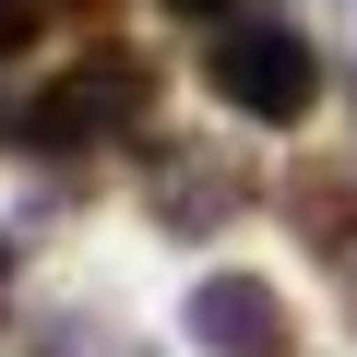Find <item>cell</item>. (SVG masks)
Returning a JSON list of instances; mask_svg holds the SVG:
<instances>
[{"mask_svg":"<svg viewBox=\"0 0 357 357\" xmlns=\"http://www.w3.org/2000/svg\"><path fill=\"white\" fill-rule=\"evenodd\" d=\"M0 298H13V238H0Z\"/></svg>","mask_w":357,"mask_h":357,"instance_id":"cell-7","label":"cell"},{"mask_svg":"<svg viewBox=\"0 0 357 357\" xmlns=\"http://www.w3.org/2000/svg\"><path fill=\"white\" fill-rule=\"evenodd\" d=\"M167 13H191V24H203V13H250V0H167Z\"/></svg>","mask_w":357,"mask_h":357,"instance_id":"cell-6","label":"cell"},{"mask_svg":"<svg viewBox=\"0 0 357 357\" xmlns=\"http://www.w3.org/2000/svg\"><path fill=\"white\" fill-rule=\"evenodd\" d=\"M238 203H250V167H238V155H215V143H203V155H178V167L155 178V215H167L178 238H203V227H227Z\"/></svg>","mask_w":357,"mask_h":357,"instance_id":"cell-3","label":"cell"},{"mask_svg":"<svg viewBox=\"0 0 357 357\" xmlns=\"http://www.w3.org/2000/svg\"><path fill=\"white\" fill-rule=\"evenodd\" d=\"M178 321H191L203 357H298V310H286L262 274H203Z\"/></svg>","mask_w":357,"mask_h":357,"instance_id":"cell-2","label":"cell"},{"mask_svg":"<svg viewBox=\"0 0 357 357\" xmlns=\"http://www.w3.org/2000/svg\"><path fill=\"white\" fill-rule=\"evenodd\" d=\"M286 215H298L321 250H357V178H345V167H298V178H286Z\"/></svg>","mask_w":357,"mask_h":357,"instance_id":"cell-4","label":"cell"},{"mask_svg":"<svg viewBox=\"0 0 357 357\" xmlns=\"http://www.w3.org/2000/svg\"><path fill=\"white\" fill-rule=\"evenodd\" d=\"M36 48V0H0V60H24Z\"/></svg>","mask_w":357,"mask_h":357,"instance_id":"cell-5","label":"cell"},{"mask_svg":"<svg viewBox=\"0 0 357 357\" xmlns=\"http://www.w3.org/2000/svg\"><path fill=\"white\" fill-rule=\"evenodd\" d=\"M203 84L238 107V119H310V96H321V60H310V36L286 24V13H262V0H250V13H227V36L203 48Z\"/></svg>","mask_w":357,"mask_h":357,"instance_id":"cell-1","label":"cell"}]
</instances>
